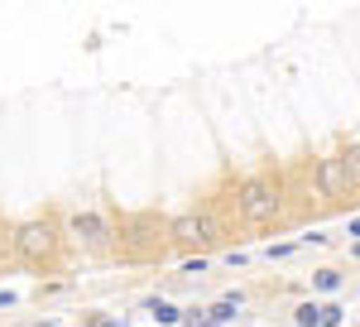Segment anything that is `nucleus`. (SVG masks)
<instances>
[{"instance_id": "obj_19", "label": "nucleus", "mask_w": 360, "mask_h": 327, "mask_svg": "<svg viewBox=\"0 0 360 327\" xmlns=\"http://www.w3.org/2000/svg\"><path fill=\"white\" fill-rule=\"evenodd\" d=\"M351 255H356V260H360V241H356V245H351Z\"/></svg>"}, {"instance_id": "obj_7", "label": "nucleus", "mask_w": 360, "mask_h": 327, "mask_svg": "<svg viewBox=\"0 0 360 327\" xmlns=\"http://www.w3.org/2000/svg\"><path fill=\"white\" fill-rule=\"evenodd\" d=\"M144 308H149V318H154L159 327H178L183 318H188V308H178V303H168V299H149Z\"/></svg>"}, {"instance_id": "obj_20", "label": "nucleus", "mask_w": 360, "mask_h": 327, "mask_svg": "<svg viewBox=\"0 0 360 327\" xmlns=\"http://www.w3.org/2000/svg\"><path fill=\"white\" fill-rule=\"evenodd\" d=\"M34 327H58V323H34Z\"/></svg>"}, {"instance_id": "obj_12", "label": "nucleus", "mask_w": 360, "mask_h": 327, "mask_svg": "<svg viewBox=\"0 0 360 327\" xmlns=\"http://www.w3.org/2000/svg\"><path fill=\"white\" fill-rule=\"evenodd\" d=\"M10 260H20L15 255V226H0V265H10Z\"/></svg>"}, {"instance_id": "obj_6", "label": "nucleus", "mask_w": 360, "mask_h": 327, "mask_svg": "<svg viewBox=\"0 0 360 327\" xmlns=\"http://www.w3.org/2000/svg\"><path fill=\"white\" fill-rule=\"evenodd\" d=\"M168 241L173 245H212L207 241V226H202V212H178V217H168Z\"/></svg>"}, {"instance_id": "obj_13", "label": "nucleus", "mask_w": 360, "mask_h": 327, "mask_svg": "<svg viewBox=\"0 0 360 327\" xmlns=\"http://www.w3.org/2000/svg\"><path fill=\"white\" fill-rule=\"evenodd\" d=\"M341 318H346L341 303H322V327H341Z\"/></svg>"}, {"instance_id": "obj_5", "label": "nucleus", "mask_w": 360, "mask_h": 327, "mask_svg": "<svg viewBox=\"0 0 360 327\" xmlns=\"http://www.w3.org/2000/svg\"><path fill=\"white\" fill-rule=\"evenodd\" d=\"M68 231H72V236H77V245H82V250H106V245H111V221L106 217H96V212H77V217L68 221Z\"/></svg>"}, {"instance_id": "obj_14", "label": "nucleus", "mask_w": 360, "mask_h": 327, "mask_svg": "<svg viewBox=\"0 0 360 327\" xmlns=\"http://www.w3.org/2000/svg\"><path fill=\"white\" fill-rule=\"evenodd\" d=\"M91 327H130V318H125V313H111V318H96Z\"/></svg>"}, {"instance_id": "obj_10", "label": "nucleus", "mask_w": 360, "mask_h": 327, "mask_svg": "<svg viewBox=\"0 0 360 327\" xmlns=\"http://www.w3.org/2000/svg\"><path fill=\"white\" fill-rule=\"evenodd\" d=\"M341 164H346V173H351V188H360V140H351V144L341 149Z\"/></svg>"}, {"instance_id": "obj_16", "label": "nucleus", "mask_w": 360, "mask_h": 327, "mask_svg": "<svg viewBox=\"0 0 360 327\" xmlns=\"http://www.w3.org/2000/svg\"><path fill=\"white\" fill-rule=\"evenodd\" d=\"M10 303H15V294H10V289H0V308H10Z\"/></svg>"}, {"instance_id": "obj_18", "label": "nucleus", "mask_w": 360, "mask_h": 327, "mask_svg": "<svg viewBox=\"0 0 360 327\" xmlns=\"http://www.w3.org/2000/svg\"><path fill=\"white\" fill-rule=\"evenodd\" d=\"M351 236H356V241H360V217H356V221H351Z\"/></svg>"}, {"instance_id": "obj_11", "label": "nucleus", "mask_w": 360, "mask_h": 327, "mask_svg": "<svg viewBox=\"0 0 360 327\" xmlns=\"http://www.w3.org/2000/svg\"><path fill=\"white\" fill-rule=\"evenodd\" d=\"M312 289H317V294H336V289H341V270H332V265H327V270H317Z\"/></svg>"}, {"instance_id": "obj_9", "label": "nucleus", "mask_w": 360, "mask_h": 327, "mask_svg": "<svg viewBox=\"0 0 360 327\" xmlns=\"http://www.w3.org/2000/svg\"><path fill=\"white\" fill-rule=\"evenodd\" d=\"M293 323L298 327H322V303H298V308H293Z\"/></svg>"}, {"instance_id": "obj_2", "label": "nucleus", "mask_w": 360, "mask_h": 327, "mask_svg": "<svg viewBox=\"0 0 360 327\" xmlns=\"http://www.w3.org/2000/svg\"><path fill=\"white\" fill-rule=\"evenodd\" d=\"M168 241V221H159L154 212H130L120 217V255L125 260H139V255H159Z\"/></svg>"}, {"instance_id": "obj_3", "label": "nucleus", "mask_w": 360, "mask_h": 327, "mask_svg": "<svg viewBox=\"0 0 360 327\" xmlns=\"http://www.w3.org/2000/svg\"><path fill=\"white\" fill-rule=\"evenodd\" d=\"M15 255H20V260H29V265L53 260V255H58V231H53V221H44V217L20 221V226H15Z\"/></svg>"}, {"instance_id": "obj_8", "label": "nucleus", "mask_w": 360, "mask_h": 327, "mask_svg": "<svg viewBox=\"0 0 360 327\" xmlns=\"http://www.w3.org/2000/svg\"><path fill=\"white\" fill-rule=\"evenodd\" d=\"M240 294H226V299H217L212 303V308H207V313H212V318H217V323H236V313H240Z\"/></svg>"}, {"instance_id": "obj_4", "label": "nucleus", "mask_w": 360, "mask_h": 327, "mask_svg": "<svg viewBox=\"0 0 360 327\" xmlns=\"http://www.w3.org/2000/svg\"><path fill=\"white\" fill-rule=\"evenodd\" d=\"M312 183H317V197H322V202H341V197H351V173H346L341 154H327V159L312 164Z\"/></svg>"}, {"instance_id": "obj_17", "label": "nucleus", "mask_w": 360, "mask_h": 327, "mask_svg": "<svg viewBox=\"0 0 360 327\" xmlns=\"http://www.w3.org/2000/svg\"><path fill=\"white\" fill-rule=\"evenodd\" d=\"M197 327H226V323H217V318H212V313H207V318H202V323Z\"/></svg>"}, {"instance_id": "obj_1", "label": "nucleus", "mask_w": 360, "mask_h": 327, "mask_svg": "<svg viewBox=\"0 0 360 327\" xmlns=\"http://www.w3.org/2000/svg\"><path fill=\"white\" fill-rule=\"evenodd\" d=\"M236 212L245 226H274L283 217V183L274 173H250L236 183Z\"/></svg>"}, {"instance_id": "obj_15", "label": "nucleus", "mask_w": 360, "mask_h": 327, "mask_svg": "<svg viewBox=\"0 0 360 327\" xmlns=\"http://www.w3.org/2000/svg\"><path fill=\"white\" fill-rule=\"evenodd\" d=\"M264 255H269V260H288V255H293V245H269Z\"/></svg>"}]
</instances>
